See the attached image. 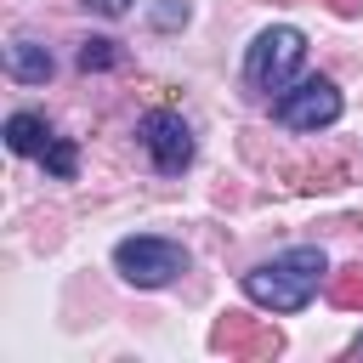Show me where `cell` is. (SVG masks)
<instances>
[{
  "mask_svg": "<svg viewBox=\"0 0 363 363\" xmlns=\"http://www.w3.org/2000/svg\"><path fill=\"white\" fill-rule=\"evenodd\" d=\"M323 272H329L323 250H318V244H295V250L250 267V272H244V295H250L261 312H301V306H312Z\"/></svg>",
  "mask_w": 363,
  "mask_h": 363,
  "instance_id": "6da1fadb",
  "label": "cell"
},
{
  "mask_svg": "<svg viewBox=\"0 0 363 363\" xmlns=\"http://www.w3.org/2000/svg\"><path fill=\"white\" fill-rule=\"evenodd\" d=\"M301 62H306V34L289 28V23H272V28H261V34L250 40V51H244V79H250L255 91H284V85H295Z\"/></svg>",
  "mask_w": 363,
  "mask_h": 363,
  "instance_id": "7a4b0ae2",
  "label": "cell"
},
{
  "mask_svg": "<svg viewBox=\"0 0 363 363\" xmlns=\"http://www.w3.org/2000/svg\"><path fill=\"white\" fill-rule=\"evenodd\" d=\"M113 272L136 289H164L187 272V250L176 238H153V233H136V238H119L113 244Z\"/></svg>",
  "mask_w": 363,
  "mask_h": 363,
  "instance_id": "3957f363",
  "label": "cell"
},
{
  "mask_svg": "<svg viewBox=\"0 0 363 363\" xmlns=\"http://www.w3.org/2000/svg\"><path fill=\"white\" fill-rule=\"evenodd\" d=\"M272 119H278L284 130H323V125H335V119H340V91H335V79L306 74V79L284 85L278 102H272Z\"/></svg>",
  "mask_w": 363,
  "mask_h": 363,
  "instance_id": "277c9868",
  "label": "cell"
},
{
  "mask_svg": "<svg viewBox=\"0 0 363 363\" xmlns=\"http://www.w3.org/2000/svg\"><path fill=\"white\" fill-rule=\"evenodd\" d=\"M136 136H142L147 159H153L164 176H182V170L193 164V130H187V119H182V113H170V108H153V113H142Z\"/></svg>",
  "mask_w": 363,
  "mask_h": 363,
  "instance_id": "5b68a950",
  "label": "cell"
},
{
  "mask_svg": "<svg viewBox=\"0 0 363 363\" xmlns=\"http://www.w3.org/2000/svg\"><path fill=\"white\" fill-rule=\"evenodd\" d=\"M6 68H11V79H23V85H45V79L57 74V62H51V51H45L40 40H11Z\"/></svg>",
  "mask_w": 363,
  "mask_h": 363,
  "instance_id": "8992f818",
  "label": "cell"
},
{
  "mask_svg": "<svg viewBox=\"0 0 363 363\" xmlns=\"http://www.w3.org/2000/svg\"><path fill=\"white\" fill-rule=\"evenodd\" d=\"M6 147H11V153H45V147H51L45 119H40V113H11V119H6Z\"/></svg>",
  "mask_w": 363,
  "mask_h": 363,
  "instance_id": "52a82bcc",
  "label": "cell"
},
{
  "mask_svg": "<svg viewBox=\"0 0 363 363\" xmlns=\"http://www.w3.org/2000/svg\"><path fill=\"white\" fill-rule=\"evenodd\" d=\"M40 159H45V170H51L57 182H74V170H79V147H74L68 136H51V147H45Z\"/></svg>",
  "mask_w": 363,
  "mask_h": 363,
  "instance_id": "ba28073f",
  "label": "cell"
},
{
  "mask_svg": "<svg viewBox=\"0 0 363 363\" xmlns=\"http://www.w3.org/2000/svg\"><path fill=\"white\" fill-rule=\"evenodd\" d=\"M119 62V51H113V40H85L79 45V68L91 74V68H113Z\"/></svg>",
  "mask_w": 363,
  "mask_h": 363,
  "instance_id": "9c48e42d",
  "label": "cell"
},
{
  "mask_svg": "<svg viewBox=\"0 0 363 363\" xmlns=\"http://www.w3.org/2000/svg\"><path fill=\"white\" fill-rule=\"evenodd\" d=\"M153 23H159V28H176V23H187V0H164V6L153 11Z\"/></svg>",
  "mask_w": 363,
  "mask_h": 363,
  "instance_id": "30bf717a",
  "label": "cell"
},
{
  "mask_svg": "<svg viewBox=\"0 0 363 363\" xmlns=\"http://www.w3.org/2000/svg\"><path fill=\"white\" fill-rule=\"evenodd\" d=\"M85 11H96V17H125L130 0H85Z\"/></svg>",
  "mask_w": 363,
  "mask_h": 363,
  "instance_id": "8fae6325",
  "label": "cell"
},
{
  "mask_svg": "<svg viewBox=\"0 0 363 363\" xmlns=\"http://www.w3.org/2000/svg\"><path fill=\"white\" fill-rule=\"evenodd\" d=\"M352 352H357V357H363V335H357V346H352Z\"/></svg>",
  "mask_w": 363,
  "mask_h": 363,
  "instance_id": "7c38bea8",
  "label": "cell"
}]
</instances>
